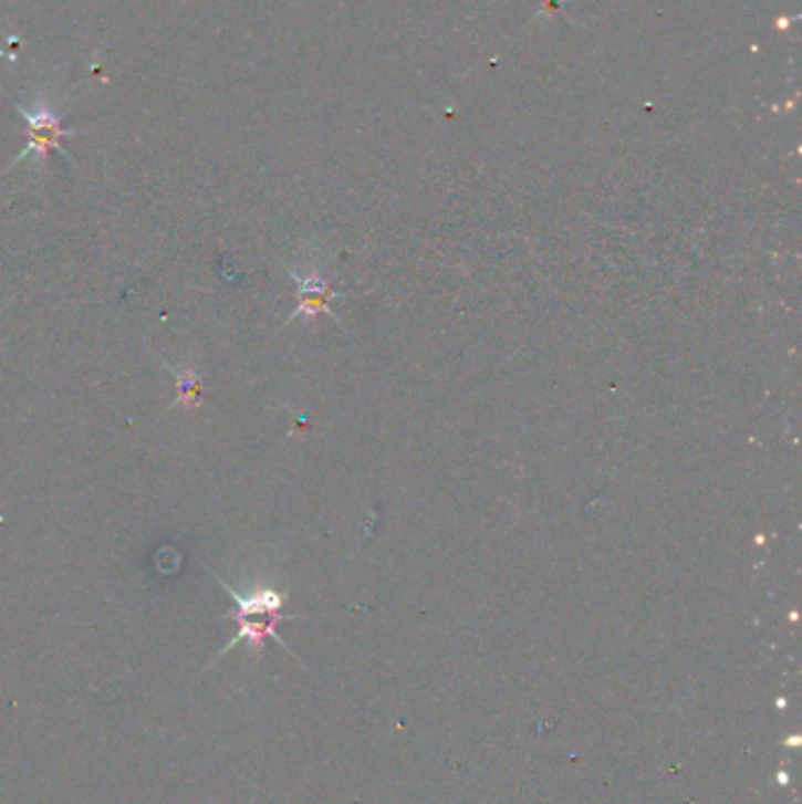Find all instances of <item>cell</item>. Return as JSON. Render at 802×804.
<instances>
[{
    "mask_svg": "<svg viewBox=\"0 0 802 804\" xmlns=\"http://www.w3.org/2000/svg\"><path fill=\"white\" fill-rule=\"evenodd\" d=\"M210 574L217 578L219 586L227 591V595L236 603V612H231L227 619H233L238 624L236 638L231 643H227V647L217 654V659H221L223 654H229L240 643H248L259 654L269 638H273L278 645L288 649V645L278 638V624L292 619V616L283 614L288 595H283L281 591H275L271 586H257L248 593H238L227 582V578H221L212 570H210Z\"/></svg>",
    "mask_w": 802,
    "mask_h": 804,
    "instance_id": "cell-1",
    "label": "cell"
},
{
    "mask_svg": "<svg viewBox=\"0 0 802 804\" xmlns=\"http://www.w3.org/2000/svg\"><path fill=\"white\" fill-rule=\"evenodd\" d=\"M290 278L294 280L296 285V309L292 311V315L285 321V325H290L294 317H315V315H332V299L344 296L342 292H334L327 283V278L321 273V269H306L304 273L300 269H288Z\"/></svg>",
    "mask_w": 802,
    "mask_h": 804,
    "instance_id": "cell-2",
    "label": "cell"
},
{
    "mask_svg": "<svg viewBox=\"0 0 802 804\" xmlns=\"http://www.w3.org/2000/svg\"><path fill=\"white\" fill-rule=\"evenodd\" d=\"M165 369L173 374L175 382H177V396L170 405V409L175 407H189V409H198L202 403V379L198 377V372L191 369V367H173L165 363Z\"/></svg>",
    "mask_w": 802,
    "mask_h": 804,
    "instance_id": "cell-3",
    "label": "cell"
}]
</instances>
